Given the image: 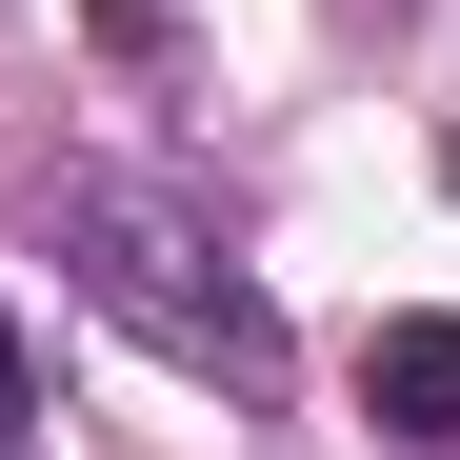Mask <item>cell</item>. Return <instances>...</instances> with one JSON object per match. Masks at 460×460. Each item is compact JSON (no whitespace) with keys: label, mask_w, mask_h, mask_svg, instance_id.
<instances>
[{"label":"cell","mask_w":460,"mask_h":460,"mask_svg":"<svg viewBox=\"0 0 460 460\" xmlns=\"http://www.w3.org/2000/svg\"><path fill=\"white\" fill-rule=\"evenodd\" d=\"M60 241H81V280H101L161 360H200V380H280V321H261L241 280H200L181 220H140V200H60Z\"/></svg>","instance_id":"cell-1"},{"label":"cell","mask_w":460,"mask_h":460,"mask_svg":"<svg viewBox=\"0 0 460 460\" xmlns=\"http://www.w3.org/2000/svg\"><path fill=\"white\" fill-rule=\"evenodd\" d=\"M21 420H40V380H21V321H0V460H21Z\"/></svg>","instance_id":"cell-3"},{"label":"cell","mask_w":460,"mask_h":460,"mask_svg":"<svg viewBox=\"0 0 460 460\" xmlns=\"http://www.w3.org/2000/svg\"><path fill=\"white\" fill-rule=\"evenodd\" d=\"M360 401H380V440H440L460 460V321H380L360 341Z\"/></svg>","instance_id":"cell-2"}]
</instances>
